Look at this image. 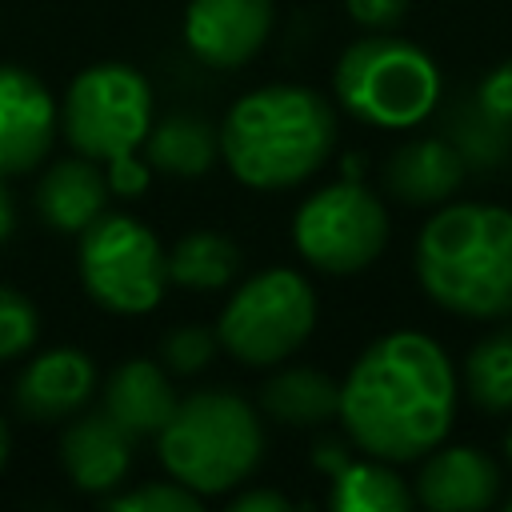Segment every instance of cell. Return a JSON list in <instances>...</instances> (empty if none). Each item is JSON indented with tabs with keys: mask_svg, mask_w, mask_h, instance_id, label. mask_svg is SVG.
Returning a JSON list of instances; mask_svg holds the SVG:
<instances>
[{
	"mask_svg": "<svg viewBox=\"0 0 512 512\" xmlns=\"http://www.w3.org/2000/svg\"><path fill=\"white\" fill-rule=\"evenodd\" d=\"M340 424L348 440L388 464L428 456L456 416V372L424 332L372 340L340 380Z\"/></svg>",
	"mask_w": 512,
	"mask_h": 512,
	"instance_id": "6da1fadb",
	"label": "cell"
},
{
	"mask_svg": "<svg viewBox=\"0 0 512 512\" xmlns=\"http://www.w3.org/2000/svg\"><path fill=\"white\" fill-rule=\"evenodd\" d=\"M416 276L428 300L456 316H512V212L500 204H444L416 236Z\"/></svg>",
	"mask_w": 512,
	"mask_h": 512,
	"instance_id": "7a4b0ae2",
	"label": "cell"
},
{
	"mask_svg": "<svg viewBox=\"0 0 512 512\" xmlns=\"http://www.w3.org/2000/svg\"><path fill=\"white\" fill-rule=\"evenodd\" d=\"M336 144L332 104L304 84H268L240 96L220 124V152L248 188L308 180Z\"/></svg>",
	"mask_w": 512,
	"mask_h": 512,
	"instance_id": "3957f363",
	"label": "cell"
},
{
	"mask_svg": "<svg viewBox=\"0 0 512 512\" xmlns=\"http://www.w3.org/2000/svg\"><path fill=\"white\" fill-rule=\"evenodd\" d=\"M156 436L168 476L200 500L244 484L264 456L260 420L252 404L232 392H192L188 400H176Z\"/></svg>",
	"mask_w": 512,
	"mask_h": 512,
	"instance_id": "277c9868",
	"label": "cell"
},
{
	"mask_svg": "<svg viewBox=\"0 0 512 512\" xmlns=\"http://www.w3.org/2000/svg\"><path fill=\"white\" fill-rule=\"evenodd\" d=\"M340 104L376 128H412L440 100V68L412 40L376 32L344 48L336 64Z\"/></svg>",
	"mask_w": 512,
	"mask_h": 512,
	"instance_id": "5b68a950",
	"label": "cell"
},
{
	"mask_svg": "<svg viewBox=\"0 0 512 512\" xmlns=\"http://www.w3.org/2000/svg\"><path fill=\"white\" fill-rule=\"evenodd\" d=\"M316 324V292L292 268H268L244 280L220 312L216 340L240 364L268 368L296 352Z\"/></svg>",
	"mask_w": 512,
	"mask_h": 512,
	"instance_id": "8992f818",
	"label": "cell"
},
{
	"mask_svg": "<svg viewBox=\"0 0 512 512\" xmlns=\"http://www.w3.org/2000/svg\"><path fill=\"white\" fill-rule=\"evenodd\" d=\"M80 280L100 308L140 316L164 300L168 252L140 220L100 212L80 232Z\"/></svg>",
	"mask_w": 512,
	"mask_h": 512,
	"instance_id": "52a82bcc",
	"label": "cell"
},
{
	"mask_svg": "<svg viewBox=\"0 0 512 512\" xmlns=\"http://www.w3.org/2000/svg\"><path fill=\"white\" fill-rule=\"evenodd\" d=\"M152 128V88L128 64L84 68L64 96V136L88 160L136 152Z\"/></svg>",
	"mask_w": 512,
	"mask_h": 512,
	"instance_id": "ba28073f",
	"label": "cell"
},
{
	"mask_svg": "<svg viewBox=\"0 0 512 512\" xmlns=\"http://www.w3.org/2000/svg\"><path fill=\"white\" fill-rule=\"evenodd\" d=\"M292 240L312 268L348 276L384 252L388 212L364 184H328L296 208Z\"/></svg>",
	"mask_w": 512,
	"mask_h": 512,
	"instance_id": "9c48e42d",
	"label": "cell"
},
{
	"mask_svg": "<svg viewBox=\"0 0 512 512\" xmlns=\"http://www.w3.org/2000/svg\"><path fill=\"white\" fill-rule=\"evenodd\" d=\"M56 100L24 68L0 64V176L32 172L56 140Z\"/></svg>",
	"mask_w": 512,
	"mask_h": 512,
	"instance_id": "30bf717a",
	"label": "cell"
},
{
	"mask_svg": "<svg viewBox=\"0 0 512 512\" xmlns=\"http://www.w3.org/2000/svg\"><path fill=\"white\" fill-rule=\"evenodd\" d=\"M272 32V0H192L184 12V44L208 68L248 64Z\"/></svg>",
	"mask_w": 512,
	"mask_h": 512,
	"instance_id": "8fae6325",
	"label": "cell"
},
{
	"mask_svg": "<svg viewBox=\"0 0 512 512\" xmlns=\"http://www.w3.org/2000/svg\"><path fill=\"white\" fill-rule=\"evenodd\" d=\"M412 496L432 512H484L500 496V464L472 444H436L416 476Z\"/></svg>",
	"mask_w": 512,
	"mask_h": 512,
	"instance_id": "7c38bea8",
	"label": "cell"
},
{
	"mask_svg": "<svg viewBox=\"0 0 512 512\" xmlns=\"http://www.w3.org/2000/svg\"><path fill=\"white\" fill-rule=\"evenodd\" d=\"M96 392V364L80 348H48L28 360L16 380V408L28 420L52 424L76 416Z\"/></svg>",
	"mask_w": 512,
	"mask_h": 512,
	"instance_id": "4fadbf2b",
	"label": "cell"
},
{
	"mask_svg": "<svg viewBox=\"0 0 512 512\" xmlns=\"http://www.w3.org/2000/svg\"><path fill=\"white\" fill-rule=\"evenodd\" d=\"M60 464H64V472L72 476V484L80 492L108 496L124 484V476L132 468V436L108 412L76 416L64 428Z\"/></svg>",
	"mask_w": 512,
	"mask_h": 512,
	"instance_id": "5bb4252c",
	"label": "cell"
},
{
	"mask_svg": "<svg viewBox=\"0 0 512 512\" xmlns=\"http://www.w3.org/2000/svg\"><path fill=\"white\" fill-rule=\"evenodd\" d=\"M468 168L444 136H420L392 152L384 184L404 204H444L464 184Z\"/></svg>",
	"mask_w": 512,
	"mask_h": 512,
	"instance_id": "9a60e30c",
	"label": "cell"
},
{
	"mask_svg": "<svg viewBox=\"0 0 512 512\" xmlns=\"http://www.w3.org/2000/svg\"><path fill=\"white\" fill-rule=\"evenodd\" d=\"M108 204V176L88 160H56L36 184V208L52 232H84Z\"/></svg>",
	"mask_w": 512,
	"mask_h": 512,
	"instance_id": "2e32d148",
	"label": "cell"
},
{
	"mask_svg": "<svg viewBox=\"0 0 512 512\" xmlns=\"http://www.w3.org/2000/svg\"><path fill=\"white\" fill-rule=\"evenodd\" d=\"M176 396L152 360H124L108 384H104V412L136 440V436H156L164 420L172 416Z\"/></svg>",
	"mask_w": 512,
	"mask_h": 512,
	"instance_id": "e0dca14e",
	"label": "cell"
},
{
	"mask_svg": "<svg viewBox=\"0 0 512 512\" xmlns=\"http://www.w3.org/2000/svg\"><path fill=\"white\" fill-rule=\"evenodd\" d=\"M316 464L332 472L336 512H404L416 500L408 484L388 468V460H348L336 444H324V452H316Z\"/></svg>",
	"mask_w": 512,
	"mask_h": 512,
	"instance_id": "ac0fdd59",
	"label": "cell"
},
{
	"mask_svg": "<svg viewBox=\"0 0 512 512\" xmlns=\"http://www.w3.org/2000/svg\"><path fill=\"white\" fill-rule=\"evenodd\" d=\"M144 152H148V164L160 172L200 176L220 156V128L208 124L204 116L176 112V116H164L160 124L152 120V128L144 136Z\"/></svg>",
	"mask_w": 512,
	"mask_h": 512,
	"instance_id": "d6986e66",
	"label": "cell"
},
{
	"mask_svg": "<svg viewBox=\"0 0 512 512\" xmlns=\"http://www.w3.org/2000/svg\"><path fill=\"white\" fill-rule=\"evenodd\" d=\"M264 412L292 428L328 424L340 412V384L316 368H288L264 384Z\"/></svg>",
	"mask_w": 512,
	"mask_h": 512,
	"instance_id": "ffe728a7",
	"label": "cell"
},
{
	"mask_svg": "<svg viewBox=\"0 0 512 512\" xmlns=\"http://www.w3.org/2000/svg\"><path fill=\"white\" fill-rule=\"evenodd\" d=\"M444 140L460 152L468 172H492L512 160V128L492 120L472 96L444 112Z\"/></svg>",
	"mask_w": 512,
	"mask_h": 512,
	"instance_id": "44dd1931",
	"label": "cell"
},
{
	"mask_svg": "<svg viewBox=\"0 0 512 512\" xmlns=\"http://www.w3.org/2000/svg\"><path fill=\"white\" fill-rule=\"evenodd\" d=\"M240 268V248L220 232H188L168 252V280L192 292L224 288Z\"/></svg>",
	"mask_w": 512,
	"mask_h": 512,
	"instance_id": "7402d4cb",
	"label": "cell"
},
{
	"mask_svg": "<svg viewBox=\"0 0 512 512\" xmlns=\"http://www.w3.org/2000/svg\"><path fill=\"white\" fill-rule=\"evenodd\" d=\"M464 388L468 400L488 412L504 416L512 412V324L488 332L480 344H472L464 360Z\"/></svg>",
	"mask_w": 512,
	"mask_h": 512,
	"instance_id": "603a6c76",
	"label": "cell"
},
{
	"mask_svg": "<svg viewBox=\"0 0 512 512\" xmlns=\"http://www.w3.org/2000/svg\"><path fill=\"white\" fill-rule=\"evenodd\" d=\"M36 332H40L36 304L24 292L0 284V360L24 356L36 344Z\"/></svg>",
	"mask_w": 512,
	"mask_h": 512,
	"instance_id": "cb8c5ba5",
	"label": "cell"
},
{
	"mask_svg": "<svg viewBox=\"0 0 512 512\" xmlns=\"http://www.w3.org/2000/svg\"><path fill=\"white\" fill-rule=\"evenodd\" d=\"M104 508L112 512H200V496L176 480L168 484H140L120 496H104Z\"/></svg>",
	"mask_w": 512,
	"mask_h": 512,
	"instance_id": "d4e9b609",
	"label": "cell"
},
{
	"mask_svg": "<svg viewBox=\"0 0 512 512\" xmlns=\"http://www.w3.org/2000/svg\"><path fill=\"white\" fill-rule=\"evenodd\" d=\"M212 352H216V336H212L208 328H196V324L176 328V332H168V340H164V360H168V368L180 372V376L200 372V368L212 360Z\"/></svg>",
	"mask_w": 512,
	"mask_h": 512,
	"instance_id": "484cf974",
	"label": "cell"
},
{
	"mask_svg": "<svg viewBox=\"0 0 512 512\" xmlns=\"http://www.w3.org/2000/svg\"><path fill=\"white\" fill-rule=\"evenodd\" d=\"M472 100H476L492 120H500V124L512 128V60L496 64V68L476 84Z\"/></svg>",
	"mask_w": 512,
	"mask_h": 512,
	"instance_id": "4316f807",
	"label": "cell"
},
{
	"mask_svg": "<svg viewBox=\"0 0 512 512\" xmlns=\"http://www.w3.org/2000/svg\"><path fill=\"white\" fill-rule=\"evenodd\" d=\"M348 16L364 28H376V32H388L404 20L408 12V0H344Z\"/></svg>",
	"mask_w": 512,
	"mask_h": 512,
	"instance_id": "83f0119b",
	"label": "cell"
},
{
	"mask_svg": "<svg viewBox=\"0 0 512 512\" xmlns=\"http://www.w3.org/2000/svg\"><path fill=\"white\" fill-rule=\"evenodd\" d=\"M108 192H120V196H140L144 188H148V180H152V168L144 164V160H136L132 152H124V156H112L108 160Z\"/></svg>",
	"mask_w": 512,
	"mask_h": 512,
	"instance_id": "f1b7e54d",
	"label": "cell"
},
{
	"mask_svg": "<svg viewBox=\"0 0 512 512\" xmlns=\"http://www.w3.org/2000/svg\"><path fill=\"white\" fill-rule=\"evenodd\" d=\"M232 512H292V500L280 492H240L232 500Z\"/></svg>",
	"mask_w": 512,
	"mask_h": 512,
	"instance_id": "f546056e",
	"label": "cell"
},
{
	"mask_svg": "<svg viewBox=\"0 0 512 512\" xmlns=\"http://www.w3.org/2000/svg\"><path fill=\"white\" fill-rule=\"evenodd\" d=\"M12 228H16V204H12L8 188H4V176H0V244L12 236Z\"/></svg>",
	"mask_w": 512,
	"mask_h": 512,
	"instance_id": "4dcf8cb0",
	"label": "cell"
},
{
	"mask_svg": "<svg viewBox=\"0 0 512 512\" xmlns=\"http://www.w3.org/2000/svg\"><path fill=\"white\" fill-rule=\"evenodd\" d=\"M4 460H8V428L0 420V468H4Z\"/></svg>",
	"mask_w": 512,
	"mask_h": 512,
	"instance_id": "1f68e13d",
	"label": "cell"
},
{
	"mask_svg": "<svg viewBox=\"0 0 512 512\" xmlns=\"http://www.w3.org/2000/svg\"><path fill=\"white\" fill-rule=\"evenodd\" d=\"M504 456H508V464H512V424H508V432H504Z\"/></svg>",
	"mask_w": 512,
	"mask_h": 512,
	"instance_id": "d6a6232c",
	"label": "cell"
},
{
	"mask_svg": "<svg viewBox=\"0 0 512 512\" xmlns=\"http://www.w3.org/2000/svg\"><path fill=\"white\" fill-rule=\"evenodd\" d=\"M508 512H512V500H508Z\"/></svg>",
	"mask_w": 512,
	"mask_h": 512,
	"instance_id": "836d02e7",
	"label": "cell"
}]
</instances>
